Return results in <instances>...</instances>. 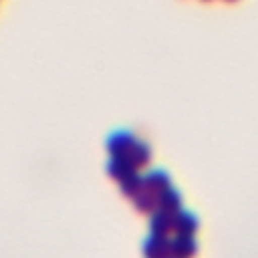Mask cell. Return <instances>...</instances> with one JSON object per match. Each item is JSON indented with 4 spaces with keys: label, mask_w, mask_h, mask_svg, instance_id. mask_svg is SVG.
Here are the masks:
<instances>
[{
    "label": "cell",
    "mask_w": 258,
    "mask_h": 258,
    "mask_svg": "<svg viewBox=\"0 0 258 258\" xmlns=\"http://www.w3.org/2000/svg\"><path fill=\"white\" fill-rule=\"evenodd\" d=\"M198 216L189 210H177L171 216V234L175 236H194L198 230Z\"/></svg>",
    "instance_id": "1"
},
{
    "label": "cell",
    "mask_w": 258,
    "mask_h": 258,
    "mask_svg": "<svg viewBox=\"0 0 258 258\" xmlns=\"http://www.w3.org/2000/svg\"><path fill=\"white\" fill-rule=\"evenodd\" d=\"M135 133L131 129H115L113 133L107 135V151L109 155H123L133 143H135Z\"/></svg>",
    "instance_id": "2"
},
{
    "label": "cell",
    "mask_w": 258,
    "mask_h": 258,
    "mask_svg": "<svg viewBox=\"0 0 258 258\" xmlns=\"http://www.w3.org/2000/svg\"><path fill=\"white\" fill-rule=\"evenodd\" d=\"M198 254V242L194 236H171L169 258H194Z\"/></svg>",
    "instance_id": "3"
},
{
    "label": "cell",
    "mask_w": 258,
    "mask_h": 258,
    "mask_svg": "<svg viewBox=\"0 0 258 258\" xmlns=\"http://www.w3.org/2000/svg\"><path fill=\"white\" fill-rule=\"evenodd\" d=\"M123 157L131 163V167H135L137 171L141 167H145L149 161H151V147L147 141H141V139H135V143L123 153Z\"/></svg>",
    "instance_id": "4"
},
{
    "label": "cell",
    "mask_w": 258,
    "mask_h": 258,
    "mask_svg": "<svg viewBox=\"0 0 258 258\" xmlns=\"http://www.w3.org/2000/svg\"><path fill=\"white\" fill-rule=\"evenodd\" d=\"M141 185L145 189L153 191V194H159V191H163L165 187L171 185V177H169V173L165 169L155 167V169H149V171H145L141 175Z\"/></svg>",
    "instance_id": "5"
},
{
    "label": "cell",
    "mask_w": 258,
    "mask_h": 258,
    "mask_svg": "<svg viewBox=\"0 0 258 258\" xmlns=\"http://www.w3.org/2000/svg\"><path fill=\"white\" fill-rule=\"evenodd\" d=\"M143 256L145 258H169V238L163 236H147L143 242Z\"/></svg>",
    "instance_id": "6"
},
{
    "label": "cell",
    "mask_w": 258,
    "mask_h": 258,
    "mask_svg": "<svg viewBox=\"0 0 258 258\" xmlns=\"http://www.w3.org/2000/svg\"><path fill=\"white\" fill-rule=\"evenodd\" d=\"M155 210H161V212H167L173 216L177 210H181V194L173 185L165 187L163 191L157 194V208Z\"/></svg>",
    "instance_id": "7"
},
{
    "label": "cell",
    "mask_w": 258,
    "mask_h": 258,
    "mask_svg": "<svg viewBox=\"0 0 258 258\" xmlns=\"http://www.w3.org/2000/svg\"><path fill=\"white\" fill-rule=\"evenodd\" d=\"M149 232H151V236L169 238V234H171V214L161 212V210H153L151 218H149Z\"/></svg>",
    "instance_id": "8"
},
{
    "label": "cell",
    "mask_w": 258,
    "mask_h": 258,
    "mask_svg": "<svg viewBox=\"0 0 258 258\" xmlns=\"http://www.w3.org/2000/svg\"><path fill=\"white\" fill-rule=\"evenodd\" d=\"M131 200H133V206L137 208V212H141V214H151L157 208V194L145 189L143 185L135 191V196Z\"/></svg>",
    "instance_id": "9"
},
{
    "label": "cell",
    "mask_w": 258,
    "mask_h": 258,
    "mask_svg": "<svg viewBox=\"0 0 258 258\" xmlns=\"http://www.w3.org/2000/svg\"><path fill=\"white\" fill-rule=\"evenodd\" d=\"M131 171H137L135 167H131V163L123 157V155H109V161H107V173L117 181L121 179L123 175L131 173Z\"/></svg>",
    "instance_id": "10"
},
{
    "label": "cell",
    "mask_w": 258,
    "mask_h": 258,
    "mask_svg": "<svg viewBox=\"0 0 258 258\" xmlns=\"http://www.w3.org/2000/svg\"><path fill=\"white\" fill-rule=\"evenodd\" d=\"M117 183H119L121 191H123L127 198H133L135 191L141 187V173H139V171H131V173L123 175L121 179H117Z\"/></svg>",
    "instance_id": "11"
}]
</instances>
